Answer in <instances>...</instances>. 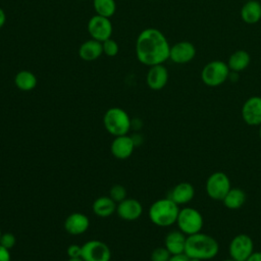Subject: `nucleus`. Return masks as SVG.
<instances>
[{
	"label": "nucleus",
	"mask_w": 261,
	"mask_h": 261,
	"mask_svg": "<svg viewBox=\"0 0 261 261\" xmlns=\"http://www.w3.org/2000/svg\"><path fill=\"white\" fill-rule=\"evenodd\" d=\"M230 189V179L228 175L222 171L211 173L205 184V190L208 197L214 201H222Z\"/></svg>",
	"instance_id": "0eeeda50"
},
{
	"label": "nucleus",
	"mask_w": 261,
	"mask_h": 261,
	"mask_svg": "<svg viewBox=\"0 0 261 261\" xmlns=\"http://www.w3.org/2000/svg\"><path fill=\"white\" fill-rule=\"evenodd\" d=\"M190 261H201V260L196 259V258H190Z\"/></svg>",
	"instance_id": "4c0bfd02"
},
{
	"label": "nucleus",
	"mask_w": 261,
	"mask_h": 261,
	"mask_svg": "<svg viewBox=\"0 0 261 261\" xmlns=\"http://www.w3.org/2000/svg\"><path fill=\"white\" fill-rule=\"evenodd\" d=\"M229 71L230 69L227 63L220 60H213L203 67L201 80L208 87H218L228 79Z\"/></svg>",
	"instance_id": "423d86ee"
},
{
	"label": "nucleus",
	"mask_w": 261,
	"mask_h": 261,
	"mask_svg": "<svg viewBox=\"0 0 261 261\" xmlns=\"http://www.w3.org/2000/svg\"><path fill=\"white\" fill-rule=\"evenodd\" d=\"M16 243V239L14 237V234H12L11 232H2V236L0 238V245L3 246L4 248L11 250Z\"/></svg>",
	"instance_id": "c85d7f7f"
},
{
	"label": "nucleus",
	"mask_w": 261,
	"mask_h": 261,
	"mask_svg": "<svg viewBox=\"0 0 261 261\" xmlns=\"http://www.w3.org/2000/svg\"><path fill=\"white\" fill-rule=\"evenodd\" d=\"M90 220L88 216L81 212H73L69 214L64 220V229L71 236H80L88 230Z\"/></svg>",
	"instance_id": "dca6fc26"
},
{
	"label": "nucleus",
	"mask_w": 261,
	"mask_h": 261,
	"mask_svg": "<svg viewBox=\"0 0 261 261\" xmlns=\"http://www.w3.org/2000/svg\"><path fill=\"white\" fill-rule=\"evenodd\" d=\"M67 261H84V259L82 257H79V258H68Z\"/></svg>",
	"instance_id": "f704fd0d"
},
{
	"label": "nucleus",
	"mask_w": 261,
	"mask_h": 261,
	"mask_svg": "<svg viewBox=\"0 0 261 261\" xmlns=\"http://www.w3.org/2000/svg\"><path fill=\"white\" fill-rule=\"evenodd\" d=\"M174 203L179 205L189 204L195 197V188L191 182L181 181L175 185L168 193L167 196Z\"/></svg>",
	"instance_id": "f3484780"
},
{
	"label": "nucleus",
	"mask_w": 261,
	"mask_h": 261,
	"mask_svg": "<svg viewBox=\"0 0 261 261\" xmlns=\"http://www.w3.org/2000/svg\"><path fill=\"white\" fill-rule=\"evenodd\" d=\"M135 147H136V141L132 137L127 135H123V136L114 137V140L112 141L110 146V150L112 155L115 158L124 160L132 156L135 150Z\"/></svg>",
	"instance_id": "ddd939ff"
},
{
	"label": "nucleus",
	"mask_w": 261,
	"mask_h": 261,
	"mask_svg": "<svg viewBox=\"0 0 261 261\" xmlns=\"http://www.w3.org/2000/svg\"><path fill=\"white\" fill-rule=\"evenodd\" d=\"M168 82V70L163 64H157L150 66L147 75V86L153 91L162 90Z\"/></svg>",
	"instance_id": "2eb2a0df"
},
{
	"label": "nucleus",
	"mask_w": 261,
	"mask_h": 261,
	"mask_svg": "<svg viewBox=\"0 0 261 261\" xmlns=\"http://www.w3.org/2000/svg\"><path fill=\"white\" fill-rule=\"evenodd\" d=\"M258 135H259V139L261 140V124L259 125V130H258Z\"/></svg>",
	"instance_id": "c9c22d12"
},
{
	"label": "nucleus",
	"mask_w": 261,
	"mask_h": 261,
	"mask_svg": "<svg viewBox=\"0 0 261 261\" xmlns=\"http://www.w3.org/2000/svg\"><path fill=\"white\" fill-rule=\"evenodd\" d=\"M79 1H84V0H79Z\"/></svg>",
	"instance_id": "a19ab883"
},
{
	"label": "nucleus",
	"mask_w": 261,
	"mask_h": 261,
	"mask_svg": "<svg viewBox=\"0 0 261 261\" xmlns=\"http://www.w3.org/2000/svg\"><path fill=\"white\" fill-rule=\"evenodd\" d=\"M245 261H261V252L254 251Z\"/></svg>",
	"instance_id": "473e14b6"
},
{
	"label": "nucleus",
	"mask_w": 261,
	"mask_h": 261,
	"mask_svg": "<svg viewBox=\"0 0 261 261\" xmlns=\"http://www.w3.org/2000/svg\"><path fill=\"white\" fill-rule=\"evenodd\" d=\"M82 258L84 261H110L111 251L102 241L90 240L82 246Z\"/></svg>",
	"instance_id": "9d476101"
},
{
	"label": "nucleus",
	"mask_w": 261,
	"mask_h": 261,
	"mask_svg": "<svg viewBox=\"0 0 261 261\" xmlns=\"http://www.w3.org/2000/svg\"><path fill=\"white\" fill-rule=\"evenodd\" d=\"M102 54H103L102 43L92 38L83 42L79 48V56L81 59L85 61L97 60L98 58L101 57Z\"/></svg>",
	"instance_id": "6ab92c4d"
},
{
	"label": "nucleus",
	"mask_w": 261,
	"mask_h": 261,
	"mask_svg": "<svg viewBox=\"0 0 261 261\" xmlns=\"http://www.w3.org/2000/svg\"><path fill=\"white\" fill-rule=\"evenodd\" d=\"M175 224L177 228L188 237L202 231L204 218L196 208L184 207L179 209Z\"/></svg>",
	"instance_id": "39448f33"
},
{
	"label": "nucleus",
	"mask_w": 261,
	"mask_h": 261,
	"mask_svg": "<svg viewBox=\"0 0 261 261\" xmlns=\"http://www.w3.org/2000/svg\"><path fill=\"white\" fill-rule=\"evenodd\" d=\"M250 61H251V57L247 51L237 50L229 56L227 65L230 70L239 72L247 68L250 64Z\"/></svg>",
	"instance_id": "b1692460"
},
{
	"label": "nucleus",
	"mask_w": 261,
	"mask_h": 261,
	"mask_svg": "<svg viewBox=\"0 0 261 261\" xmlns=\"http://www.w3.org/2000/svg\"><path fill=\"white\" fill-rule=\"evenodd\" d=\"M221 261H237V260H234V259H232V258H227V259H224V260H221Z\"/></svg>",
	"instance_id": "e433bc0d"
},
{
	"label": "nucleus",
	"mask_w": 261,
	"mask_h": 261,
	"mask_svg": "<svg viewBox=\"0 0 261 261\" xmlns=\"http://www.w3.org/2000/svg\"><path fill=\"white\" fill-rule=\"evenodd\" d=\"M38 79L34 72L28 69L19 70L14 76L15 87L23 92H30L37 87Z\"/></svg>",
	"instance_id": "5701e85b"
},
{
	"label": "nucleus",
	"mask_w": 261,
	"mask_h": 261,
	"mask_svg": "<svg viewBox=\"0 0 261 261\" xmlns=\"http://www.w3.org/2000/svg\"><path fill=\"white\" fill-rule=\"evenodd\" d=\"M116 206L117 204L109 196H101L94 201L92 209L98 217L106 218L116 212Z\"/></svg>",
	"instance_id": "aec40b11"
},
{
	"label": "nucleus",
	"mask_w": 261,
	"mask_h": 261,
	"mask_svg": "<svg viewBox=\"0 0 261 261\" xmlns=\"http://www.w3.org/2000/svg\"><path fill=\"white\" fill-rule=\"evenodd\" d=\"M247 200L245 191L241 188H231L222 199L224 207L229 210H238L244 206Z\"/></svg>",
	"instance_id": "4be33fe9"
},
{
	"label": "nucleus",
	"mask_w": 261,
	"mask_h": 261,
	"mask_svg": "<svg viewBox=\"0 0 261 261\" xmlns=\"http://www.w3.org/2000/svg\"><path fill=\"white\" fill-rule=\"evenodd\" d=\"M187 236L179 229L169 231L164 239V247L171 255L185 253Z\"/></svg>",
	"instance_id": "a211bd4d"
},
{
	"label": "nucleus",
	"mask_w": 261,
	"mask_h": 261,
	"mask_svg": "<svg viewBox=\"0 0 261 261\" xmlns=\"http://www.w3.org/2000/svg\"><path fill=\"white\" fill-rule=\"evenodd\" d=\"M87 30L92 39L103 42L111 38L113 28L110 18L98 14L93 15L87 24Z\"/></svg>",
	"instance_id": "1a4fd4ad"
},
{
	"label": "nucleus",
	"mask_w": 261,
	"mask_h": 261,
	"mask_svg": "<svg viewBox=\"0 0 261 261\" xmlns=\"http://www.w3.org/2000/svg\"><path fill=\"white\" fill-rule=\"evenodd\" d=\"M102 48H103V54H105L108 57L116 56L119 51L118 43L115 40H113L112 38H109V39L103 41Z\"/></svg>",
	"instance_id": "a878e982"
},
{
	"label": "nucleus",
	"mask_w": 261,
	"mask_h": 261,
	"mask_svg": "<svg viewBox=\"0 0 261 261\" xmlns=\"http://www.w3.org/2000/svg\"><path fill=\"white\" fill-rule=\"evenodd\" d=\"M241 17L248 24H254L261 19V3L257 0L247 1L241 9Z\"/></svg>",
	"instance_id": "412c9836"
},
{
	"label": "nucleus",
	"mask_w": 261,
	"mask_h": 261,
	"mask_svg": "<svg viewBox=\"0 0 261 261\" xmlns=\"http://www.w3.org/2000/svg\"><path fill=\"white\" fill-rule=\"evenodd\" d=\"M66 254H67L68 258H79V257H82V246L76 245V244L69 245L67 247Z\"/></svg>",
	"instance_id": "c756f323"
},
{
	"label": "nucleus",
	"mask_w": 261,
	"mask_h": 261,
	"mask_svg": "<svg viewBox=\"0 0 261 261\" xmlns=\"http://www.w3.org/2000/svg\"><path fill=\"white\" fill-rule=\"evenodd\" d=\"M241 115L248 125L259 126L261 124V97L252 96L248 98L242 106Z\"/></svg>",
	"instance_id": "9b49d317"
},
{
	"label": "nucleus",
	"mask_w": 261,
	"mask_h": 261,
	"mask_svg": "<svg viewBox=\"0 0 261 261\" xmlns=\"http://www.w3.org/2000/svg\"><path fill=\"white\" fill-rule=\"evenodd\" d=\"M1 236H2V231H1V229H0V238H1Z\"/></svg>",
	"instance_id": "58836bf2"
},
{
	"label": "nucleus",
	"mask_w": 261,
	"mask_h": 261,
	"mask_svg": "<svg viewBox=\"0 0 261 261\" xmlns=\"http://www.w3.org/2000/svg\"><path fill=\"white\" fill-rule=\"evenodd\" d=\"M116 213L123 220L134 221L141 217L143 206L137 199L126 198L117 204Z\"/></svg>",
	"instance_id": "4468645a"
},
{
	"label": "nucleus",
	"mask_w": 261,
	"mask_h": 261,
	"mask_svg": "<svg viewBox=\"0 0 261 261\" xmlns=\"http://www.w3.org/2000/svg\"><path fill=\"white\" fill-rule=\"evenodd\" d=\"M93 7L96 14L111 18L116 11L115 0H93Z\"/></svg>",
	"instance_id": "393cba45"
},
{
	"label": "nucleus",
	"mask_w": 261,
	"mask_h": 261,
	"mask_svg": "<svg viewBox=\"0 0 261 261\" xmlns=\"http://www.w3.org/2000/svg\"><path fill=\"white\" fill-rule=\"evenodd\" d=\"M179 206L168 197L158 199L151 204L148 215L151 222L159 227H168L176 222Z\"/></svg>",
	"instance_id": "7ed1b4c3"
},
{
	"label": "nucleus",
	"mask_w": 261,
	"mask_h": 261,
	"mask_svg": "<svg viewBox=\"0 0 261 261\" xmlns=\"http://www.w3.org/2000/svg\"><path fill=\"white\" fill-rule=\"evenodd\" d=\"M109 197L116 203H120L126 199V189L121 185H114L109 191Z\"/></svg>",
	"instance_id": "bb28decb"
},
{
	"label": "nucleus",
	"mask_w": 261,
	"mask_h": 261,
	"mask_svg": "<svg viewBox=\"0 0 261 261\" xmlns=\"http://www.w3.org/2000/svg\"><path fill=\"white\" fill-rule=\"evenodd\" d=\"M168 261H190V258L185 254H175V255H171Z\"/></svg>",
	"instance_id": "2f4dec72"
},
{
	"label": "nucleus",
	"mask_w": 261,
	"mask_h": 261,
	"mask_svg": "<svg viewBox=\"0 0 261 261\" xmlns=\"http://www.w3.org/2000/svg\"><path fill=\"white\" fill-rule=\"evenodd\" d=\"M196 56V47L188 41H180L170 47L169 59L177 64H185Z\"/></svg>",
	"instance_id": "f8f14e48"
},
{
	"label": "nucleus",
	"mask_w": 261,
	"mask_h": 261,
	"mask_svg": "<svg viewBox=\"0 0 261 261\" xmlns=\"http://www.w3.org/2000/svg\"><path fill=\"white\" fill-rule=\"evenodd\" d=\"M150 1H155V0H150Z\"/></svg>",
	"instance_id": "ea45409f"
},
{
	"label": "nucleus",
	"mask_w": 261,
	"mask_h": 261,
	"mask_svg": "<svg viewBox=\"0 0 261 261\" xmlns=\"http://www.w3.org/2000/svg\"><path fill=\"white\" fill-rule=\"evenodd\" d=\"M171 254L168 252V250L163 247H157L155 248L150 256L151 261H168Z\"/></svg>",
	"instance_id": "cd10ccee"
},
{
	"label": "nucleus",
	"mask_w": 261,
	"mask_h": 261,
	"mask_svg": "<svg viewBox=\"0 0 261 261\" xmlns=\"http://www.w3.org/2000/svg\"><path fill=\"white\" fill-rule=\"evenodd\" d=\"M218 252L219 244L212 236L200 231L187 237L185 254L189 258L208 261L215 258Z\"/></svg>",
	"instance_id": "f03ea898"
},
{
	"label": "nucleus",
	"mask_w": 261,
	"mask_h": 261,
	"mask_svg": "<svg viewBox=\"0 0 261 261\" xmlns=\"http://www.w3.org/2000/svg\"><path fill=\"white\" fill-rule=\"evenodd\" d=\"M103 123L106 130L113 137L127 135L132 125L129 115L119 107L107 109L103 116Z\"/></svg>",
	"instance_id": "20e7f679"
},
{
	"label": "nucleus",
	"mask_w": 261,
	"mask_h": 261,
	"mask_svg": "<svg viewBox=\"0 0 261 261\" xmlns=\"http://www.w3.org/2000/svg\"><path fill=\"white\" fill-rule=\"evenodd\" d=\"M0 261H11L10 250L0 245Z\"/></svg>",
	"instance_id": "7c9ffc66"
},
{
	"label": "nucleus",
	"mask_w": 261,
	"mask_h": 261,
	"mask_svg": "<svg viewBox=\"0 0 261 261\" xmlns=\"http://www.w3.org/2000/svg\"><path fill=\"white\" fill-rule=\"evenodd\" d=\"M254 252V242L246 233H238L228 245L229 257L237 261H245Z\"/></svg>",
	"instance_id": "6e6552de"
},
{
	"label": "nucleus",
	"mask_w": 261,
	"mask_h": 261,
	"mask_svg": "<svg viewBox=\"0 0 261 261\" xmlns=\"http://www.w3.org/2000/svg\"><path fill=\"white\" fill-rule=\"evenodd\" d=\"M6 22V13L2 7H0V29L4 27Z\"/></svg>",
	"instance_id": "72a5a7b5"
},
{
	"label": "nucleus",
	"mask_w": 261,
	"mask_h": 261,
	"mask_svg": "<svg viewBox=\"0 0 261 261\" xmlns=\"http://www.w3.org/2000/svg\"><path fill=\"white\" fill-rule=\"evenodd\" d=\"M135 51L138 60L150 67L163 64V62L169 59L170 46L161 31L148 28L139 34L136 40Z\"/></svg>",
	"instance_id": "f257e3e1"
}]
</instances>
